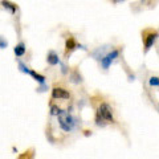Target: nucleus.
Segmentation results:
<instances>
[{
    "instance_id": "f257e3e1",
    "label": "nucleus",
    "mask_w": 159,
    "mask_h": 159,
    "mask_svg": "<svg viewBox=\"0 0 159 159\" xmlns=\"http://www.w3.org/2000/svg\"><path fill=\"white\" fill-rule=\"evenodd\" d=\"M94 122L97 126H106L114 123V110L111 105L106 101H99V103L96 107V117H94Z\"/></svg>"
},
{
    "instance_id": "f03ea898",
    "label": "nucleus",
    "mask_w": 159,
    "mask_h": 159,
    "mask_svg": "<svg viewBox=\"0 0 159 159\" xmlns=\"http://www.w3.org/2000/svg\"><path fill=\"white\" fill-rule=\"evenodd\" d=\"M56 118H57V126L64 134H69L74 130V127H76V118L69 111L62 109L61 113L56 116Z\"/></svg>"
},
{
    "instance_id": "7ed1b4c3",
    "label": "nucleus",
    "mask_w": 159,
    "mask_h": 159,
    "mask_svg": "<svg viewBox=\"0 0 159 159\" xmlns=\"http://www.w3.org/2000/svg\"><path fill=\"white\" fill-rule=\"evenodd\" d=\"M159 39V32L154 28H145L142 31V43H143V52L147 53L154 47Z\"/></svg>"
},
{
    "instance_id": "20e7f679",
    "label": "nucleus",
    "mask_w": 159,
    "mask_h": 159,
    "mask_svg": "<svg viewBox=\"0 0 159 159\" xmlns=\"http://www.w3.org/2000/svg\"><path fill=\"white\" fill-rule=\"evenodd\" d=\"M119 53H121V48L117 47V48H113L111 51L107 52L106 54H103V56L99 58V64H101V68L105 69V70H107V69L111 66V64L119 57Z\"/></svg>"
},
{
    "instance_id": "39448f33",
    "label": "nucleus",
    "mask_w": 159,
    "mask_h": 159,
    "mask_svg": "<svg viewBox=\"0 0 159 159\" xmlns=\"http://www.w3.org/2000/svg\"><path fill=\"white\" fill-rule=\"evenodd\" d=\"M72 97L70 92L66 88H64L62 85L56 84L52 88V101H69Z\"/></svg>"
},
{
    "instance_id": "423d86ee",
    "label": "nucleus",
    "mask_w": 159,
    "mask_h": 159,
    "mask_svg": "<svg viewBox=\"0 0 159 159\" xmlns=\"http://www.w3.org/2000/svg\"><path fill=\"white\" fill-rule=\"evenodd\" d=\"M77 47H78V44L76 40H74V37L69 36V39L66 40V44H65V56H68V54L70 53L73 49H76Z\"/></svg>"
},
{
    "instance_id": "0eeeda50",
    "label": "nucleus",
    "mask_w": 159,
    "mask_h": 159,
    "mask_svg": "<svg viewBox=\"0 0 159 159\" xmlns=\"http://www.w3.org/2000/svg\"><path fill=\"white\" fill-rule=\"evenodd\" d=\"M47 61L49 65H57V64L60 62V60H58V56H57V53L56 52H53V51H49L48 52V56H47Z\"/></svg>"
},
{
    "instance_id": "6e6552de",
    "label": "nucleus",
    "mask_w": 159,
    "mask_h": 159,
    "mask_svg": "<svg viewBox=\"0 0 159 159\" xmlns=\"http://www.w3.org/2000/svg\"><path fill=\"white\" fill-rule=\"evenodd\" d=\"M25 51H27V48H25V44L24 43H19L13 49V52H15V54H16L17 57L24 56V54H25Z\"/></svg>"
},
{
    "instance_id": "1a4fd4ad",
    "label": "nucleus",
    "mask_w": 159,
    "mask_h": 159,
    "mask_svg": "<svg viewBox=\"0 0 159 159\" xmlns=\"http://www.w3.org/2000/svg\"><path fill=\"white\" fill-rule=\"evenodd\" d=\"M2 6L4 7V8H8L9 11H11V13H15L16 12V9H17V6L16 4H13V3H11V2H8V0H2Z\"/></svg>"
},
{
    "instance_id": "9d476101",
    "label": "nucleus",
    "mask_w": 159,
    "mask_h": 159,
    "mask_svg": "<svg viewBox=\"0 0 159 159\" xmlns=\"http://www.w3.org/2000/svg\"><path fill=\"white\" fill-rule=\"evenodd\" d=\"M31 76L36 80V81L39 82V84H45V77L44 76H41V74H39V73H36V72H33V70H31Z\"/></svg>"
},
{
    "instance_id": "9b49d317",
    "label": "nucleus",
    "mask_w": 159,
    "mask_h": 159,
    "mask_svg": "<svg viewBox=\"0 0 159 159\" xmlns=\"http://www.w3.org/2000/svg\"><path fill=\"white\" fill-rule=\"evenodd\" d=\"M148 85L152 88H159V77L158 76H151L148 78Z\"/></svg>"
},
{
    "instance_id": "f8f14e48",
    "label": "nucleus",
    "mask_w": 159,
    "mask_h": 159,
    "mask_svg": "<svg viewBox=\"0 0 159 159\" xmlns=\"http://www.w3.org/2000/svg\"><path fill=\"white\" fill-rule=\"evenodd\" d=\"M32 157H33V150L31 148V150H28V151H25V152H23L21 155H20L19 159H32Z\"/></svg>"
},
{
    "instance_id": "ddd939ff",
    "label": "nucleus",
    "mask_w": 159,
    "mask_h": 159,
    "mask_svg": "<svg viewBox=\"0 0 159 159\" xmlns=\"http://www.w3.org/2000/svg\"><path fill=\"white\" fill-rule=\"evenodd\" d=\"M19 69L21 70L23 73H27V74H31V70H29V68L25 66L23 62H19Z\"/></svg>"
},
{
    "instance_id": "4468645a",
    "label": "nucleus",
    "mask_w": 159,
    "mask_h": 159,
    "mask_svg": "<svg viewBox=\"0 0 159 159\" xmlns=\"http://www.w3.org/2000/svg\"><path fill=\"white\" fill-rule=\"evenodd\" d=\"M7 47V41H4V37L3 36H0V48L4 49Z\"/></svg>"
},
{
    "instance_id": "2eb2a0df",
    "label": "nucleus",
    "mask_w": 159,
    "mask_h": 159,
    "mask_svg": "<svg viewBox=\"0 0 159 159\" xmlns=\"http://www.w3.org/2000/svg\"><path fill=\"white\" fill-rule=\"evenodd\" d=\"M111 3H114V4H118V3H122V2H125V0H110Z\"/></svg>"
},
{
    "instance_id": "dca6fc26",
    "label": "nucleus",
    "mask_w": 159,
    "mask_h": 159,
    "mask_svg": "<svg viewBox=\"0 0 159 159\" xmlns=\"http://www.w3.org/2000/svg\"><path fill=\"white\" fill-rule=\"evenodd\" d=\"M158 106H159V105H158Z\"/></svg>"
}]
</instances>
